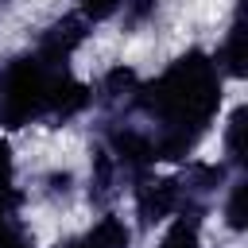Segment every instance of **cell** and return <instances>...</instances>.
Listing matches in <instances>:
<instances>
[{
  "mask_svg": "<svg viewBox=\"0 0 248 248\" xmlns=\"http://www.w3.org/2000/svg\"><path fill=\"white\" fill-rule=\"evenodd\" d=\"M132 105L159 124L155 159H182L209 128L221 105V74L202 50L170 62L151 85H140Z\"/></svg>",
  "mask_w": 248,
  "mask_h": 248,
  "instance_id": "1",
  "label": "cell"
},
{
  "mask_svg": "<svg viewBox=\"0 0 248 248\" xmlns=\"http://www.w3.org/2000/svg\"><path fill=\"white\" fill-rule=\"evenodd\" d=\"M12 182V151H8V143L0 140V190Z\"/></svg>",
  "mask_w": 248,
  "mask_h": 248,
  "instance_id": "14",
  "label": "cell"
},
{
  "mask_svg": "<svg viewBox=\"0 0 248 248\" xmlns=\"http://www.w3.org/2000/svg\"><path fill=\"white\" fill-rule=\"evenodd\" d=\"M136 89H140V78H136L132 70L116 66V70H108L105 81H101V101H105V105H120V101H132Z\"/></svg>",
  "mask_w": 248,
  "mask_h": 248,
  "instance_id": "6",
  "label": "cell"
},
{
  "mask_svg": "<svg viewBox=\"0 0 248 248\" xmlns=\"http://www.w3.org/2000/svg\"><path fill=\"white\" fill-rule=\"evenodd\" d=\"M0 248H31V240L23 236V229H19V225H12L8 232H0Z\"/></svg>",
  "mask_w": 248,
  "mask_h": 248,
  "instance_id": "13",
  "label": "cell"
},
{
  "mask_svg": "<svg viewBox=\"0 0 248 248\" xmlns=\"http://www.w3.org/2000/svg\"><path fill=\"white\" fill-rule=\"evenodd\" d=\"M66 66H50L39 54L12 58L0 70V128H23L50 108L54 81Z\"/></svg>",
  "mask_w": 248,
  "mask_h": 248,
  "instance_id": "2",
  "label": "cell"
},
{
  "mask_svg": "<svg viewBox=\"0 0 248 248\" xmlns=\"http://www.w3.org/2000/svg\"><path fill=\"white\" fill-rule=\"evenodd\" d=\"M159 248H198V209L182 213V217L170 225V232L163 236Z\"/></svg>",
  "mask_w": 248,
  "mask_h": 248,
  "instance_id": "8",
  "label": "cell"
},
{
  "mask_svg": "<svg viewBox=\"0 0 248 248\" xmlns=\"http://www.w3.org/2000/svg\"><path fill=\"white\" fill-rule=\"evenodd\" d=\"M186 202L190 198H186V190H182L178 178H155V182L151 178H140V186H136V209H140V221L143 225H155V221L178 213Z\"/></svg>",
  "mask_w": 248,
  "mask_h": 248,
  "instance_id": "3",
  "label": "cell"
},
{
  "mask_svg": "<svg viewBox=\"0 0 248 248\" xmlns=\"http://www.w3.org/2000/svg\"><path fill=\"white\" fill-rule=\"evenodd\" d=\"M85 27H89V19L85 16H66V19H58L43 39H39V58L43 62H50V66H66V58L85 43Z\"/></svg>",
  "mask_w": 248,
  "mask_h": 248,
  "instance_id": "4",
  "label": "cell"
},
{
  "mask_svg": "<svg viewBox=\"0 0 248 248\" xmlns=\"http://www.w3.org/2000/svg\"><path fill=\"white\" fill-rule=\"evenodd\" d=\"M78 4H81V16L85 19H108L124 0H78Z\"/></svg>",
  "mask_w": 248,
  "mask_h": 248,
  "instance_id": "10",
  "label": "cell"
},
{
  "mask_svg": "<svg viewBox=\"0 0 248 248\" xmlns=\"http://www.w3.org/2000/svg\"><path fill=\"white\" fill-rule=\"evenodd\" d=\"M229 225L232 229H244V182H236L232 186V198H229Z\"/></svg>",
  "mask_w": 248,
  "mask_h": 248,
  "instance_id": "11",
  "label": "cell"
},
{
  "mask_svg": "<svg viewBox=\"0 0 248 248\" xmlns=\"http://www.w3.org/2000/svg\"><path fill=\"white\" fill-rule=\"evenodd\" d=\"M221 66L232 74V78H240L244 74V12H236V19H232V27H229V39H225V46H221Z\"/></svg>",
  "mask_w": 248,
  "mask_h": 248,
  "instance_id": "7",
  "label": "cell"
},
{
  "mask_svg": "<svg viewBox=\"0 0 248 248\" xmlns=\"http://www.w3.org/2000/svg\"><path fill=\"white\" fill-rule=\"evenodd\" d=\"M240 132H244V108H236V112H232V120H229V132H225V151H229V159H232V163H244Z\"/></svg>",
  "mask_w": 248,
  "mask_h": 248,
  "instance_id": "9",
  "label": "cell"
},
{
  "mask_svg": "<svg viewBox=\"0 0 248 248\" xmlns=\"http://www.w3.org/2000/svg\"><path fill=\"white\" fill-rule=\"evenodd\" d=\"M128 240H132V232H128V225L120 221V217H101L85 236H74V240H66V244H58V248H128Z\"/></svg>",
  "mask_w": 248,
  "mask_h": 248,
  "instance_id": "5",
  "label": "cell"
},
{
  "mask_svg": "<svg viewBox=\"0 0 248 248\" xmlns=\"http://www.w3.org/2000/svg\"><path fill=\"white\" fill-rule=\"evenodd\" d=\"M151 12H155V0H132V8H128V23L136 27V23H143Z\"/></svg>",
  "mask_w": 248,
  "mask_h": 248,
  "instance_id": "12",
  "label": "cell"
}]
</instances>
